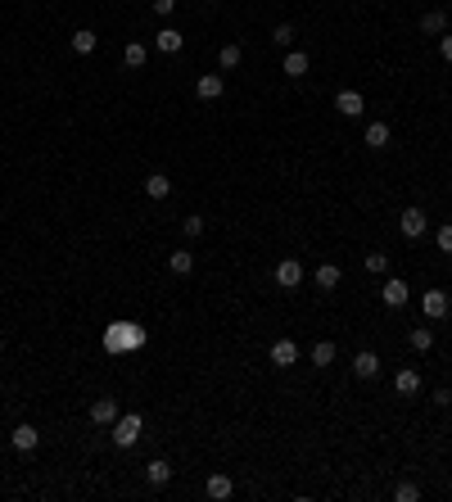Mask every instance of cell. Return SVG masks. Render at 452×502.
<instances>
[{
  "label": "cell",
  "mask_w": 452,
  "mask_h": 502,
  "mask_svg": "<svg viewBox=\"0 0 452 502\" xmlns=\"http://www.w3.org/2000/svg\"><path fill=\"white\" fill-rule=\"evenodd\" d=\"M389 136H394L389 122H366V145L371 150H389Z\"/></svg>",
  "instance_id": "obj_14"
},
{
  "label": "cell",
  "mask_w": 452,
  "mask_h": 502,
  "mask_svg": "<svg viewBox=\"0 0 452 502\" xmlns=\"http://www.w3.org/2000/svg\"><path fill=\"white\" fill-rule=\"evenodd\" d=\"M434 240H439V253H452V222H443V227L434 231Z\"/></svg>",
  "instance_id": "obj_30"
},
{
  "label": "cell",
  "mask_w": 452,
  "mask_h": 502,
  "mask_svg": "<svg viewBox=\"0 0 452 502\" xmlns=\"http://www.w3.org/2000/svg\"><path fill=\"white\" fill-rule=\"evenodd\" d=\"M407 344H411L416 353H430V349H434V330H430V326H411Z\"/></svg>",
  "instance_id": "obj_22"
},
{
  "label": "cell",
  "mask_w": 452,
  "mask_h": 502,
  "mask_svg": "<svg viewBox=\"0 0 452 502\" xmlns=\"http://www.w3.org/2000/svg\"><path fill=\"white\" fill-rule=\"evenodd\" d=\"M118 398H95V403H91V421H95V426H113V421H118Z\"/></svg>",
  "instance_id": "obj_7"
},
{
  "label": "cell",
  "mask_w": 452,
  "mask_h": 502,
  "mask_svg": "<svg viewBox=\"0 0 452 502\" xmlns=\"http://www.w3.org/2000/svg\"><path fill=\"white\" fill-rule=\"evenodd\" d=\"M425 227H430V222H425V213H420V208H407V213L398 218V231L407 236V240H420V236H425Z\"/></svg>",
  "instance_id": "obj_4"
},
{
  "label": "cell",
  "mask_w": 452,
  "mask_h": 502,
  "mask_svg": "<svg viewBox=\"0 0 452 502\" xmlns=\"http://www.w3.org/2000/svg\"><path fill=\"white\" fill-rule=\"evenodd\" d=\"M335 109L344 113V118H362V109H366L362 91H339V95H335Z\"/></svg>",
  "instance_id": "obj_6"
},
{
  "label": "cell",
  "mask_w": 452,
  "mask_h": 502,
  "mask_svg": "<svg viewBox=\"0 0 452 502\" xmlns=\"http://www.w3.org/2000/svg\"><path fill=\"white\" fill-rule=\"evenodd\" d=\"M394 389H398V393H407V398H411V393H420V372L403 367V372L394 376Z\"/></svg>",
  "instance_id": "obj_16"
},
{
  "label": "cell",
  "mask_w": 452,
  "mask_h": 502,
  "mask_svg": "<svg viewBox=\"0 0 452 502\" xmlns=\"http://www.w3.org/2000/svg\"><path fill=\"white\" fill-rule=\"evenodd\" d=\"M380 299H385L389 308H403V304H407V281H403V276H389L385 290H380Z\"/></svg>",
  "instance_id": "obj_9"
},
{
  "label": "cell",
  "mask_w": 452,
  "mask_h": 502,
  "mask_svg": "<svg viewBox=\"0 0 452 502\" xmlns=\"http://www.w3.org/2000/svg\"><path fill=\"white\" fill-rule=\"evenodd\" d=\"M14 448H19V453H32L36 444H41V435H36V426H14Z\"/></svg>",
  "instance_id": "obj_13"
},
{
  "label": "cell",
  "mask_w": 452,
  "mask_h": 502,
  "mask_svg": "<svg viewBox=\"0 0 452 502\" xmlns=\"http://www.w3.org/2000/svg\"><path fill=\"white\" fill-rule=\"evenodd\" d=\"M240 59H245V50H240L236 41H226L222 50H217V64H222V73H231V68H240Z\"/></svg>",
  "instance_id": "obj_19"
},
{
  "label": "cell",
  "mask_w": 452,
  "mask_h": 502,
  "mask_svg": "<svg viewBox=\"0 0 452 502\" xmlns=\"http://www.w3.org/2000/svg\"><path fill=\"white\" fill-rule=\"evenodd\" d=\"M204 489H208V498L222 502V498H231V493H236V484H231V475H208Z\"/></svg>",
  "instance_id": "obj_21"
},
{
  "label": "cell",
  "mask_w": 452,
  "mask_h": 502,
  "mask_svg": "<svg viewBox=\"0 0 452 502\" xmlns=\"http://www.w3.org/2000/svg\"><path fill=\"white\" fill-rule=\"evenodd\" d=\"M145 195H150V199H168V195H172V181H168L163 172H150V176H145Z\"/></svg>",
  "instance_id": "obj_15"
},
{
  "label": "cell",
  "mask_w": 452,
  "mask_h": 502,
  "mask_svg": "<svg viewBox=\"0 0 452 502\" xmlns=\"http://www.w3.org/2000/svg\"><path fill=\"white\" fill-rule=\"evenodd\" d=\"M204 227H208V222L199 218V213H190V218L181 222V231H185V236H190V240H194V236H204Z\"/></svg>",
  "instance_id": "obj_29"
},
{
  "label": "cell",
  "mask_w": 452,
  "mask_h": 502,
  "mask_svg": "<svg viewBox=\"0 0 452 502\" xmlns=\"http://www.w3.org/2000/svg\"><path fill=\"white\" fill-rule=\"evenodd\" d=\"M136 330H113V335H109V349H122V344H136Z\"/></svg>",
  "instance_id": "obj_31"
},
{
  "label": "cell",
  "mask_w": 452,
  "mask_h": 502,
  "mask_svg": "<svg viewBox=\"0 0 452 502\" xmlns=\"http://www.w3.org/2000/svg\"><path fill=\"white\" fill-rule=\"evenodd\" d=\"M267 362L271 367H294V362H299V344H294V339H276L271 353H267Z\"/></svg>",
  "instance_id": "obj_3"
},
{
  "label": "cell",
  "mask_w": 452,
  "mask_h": 502,
  "mask_svg": "<svg viewBox=\"0 0 452 502\" xmlns=\"http://www.w3.org/2000/svg\"><path fill=\"white\" fill-rule=\"evenodd\" d=\"M330 362H335V344L330 339H317L313 344V367H330Z\"/></svg>",
  "instance_id": "obj_25"
},
{
  "label": "cell",
  "mask_w": 452,
  "mask_h": 502,
  "mask_svg": "<svg viewBox=\"0 0 452 502\" xmlns=\"http://www.w3.org/2000/svg\"><path fill=\"white\" fill-rule=\"evenodd\" d=\"M394 498H398V502H416V498H420V489H416L411 480H403L398 489H394Z\"/></svg>",
  "instance_id": "obj_32"
},
{
  "label": "cell",
  "mask_w": 452,
  "mask_h": 502,
  "mask_svg": "<svg viewBox=\"0 0 452 502\" xmlns=\"http://www.w3.org/2000/svg\"><path fill=\"white\" fill-rule=\"evenodd\" d=\"M420 308H425V317H448L452 312V304H448V295H443V290H425Z\"/></svg>",
  "instance_id": "obj_10"
},
{
  "label": "cell",
  "mask_w": 452,
  "mask_h": 502,
  "mask_svg": "<svg viewBox=\"0 0 452 502\" xmlns=\"http://www.w3.org/2000/svg\"><path fill=\"white\" fill-rule=\"evenodd\" d=\"M222 91H226V77L222 73H204L199 82H194V95H199V100H222Z\"/></svg>",
  "instance_id": "obj_5"
},
{
  "label": "cell",
  "mask_w": 452,
  "mask_h": 502,
  "mask_svg": "<svg viewBox=\"0 0 452 502\" xmlns=\"http://www.w3.org/2000/svg\"><path fill=\"white\" fill-rule=\"evenodd\" d=\"M353 376H357V380H376V376H380V358L371 349H362L353 358Z\"/></svg>",
  "instance_id": "obj_8"
},
{
  "label": "cell",
  "mask_w": 452,
  "mask_h": 502,
  "mask_svg": "<svg viewBox=\"0 0 452 502\" xmlns=\"http://www.w3.org/2000/svg\"><path fill=\"white\" fill-rule=\"evenodd\" d=\"M276 285H280V290H299V285H303V262L299 258L276 262Z\"/></svg>",
  "instance_id": "obj_2"
},
{
  "label": "cell",
  "mask_w": 452,
  "mask_h": 502,
  "mask_svg": "<svg viewBox=\"0 0 452 502\" xmlns=\"http://www.w3.org/2000/svg\"><path fill=\"white\" fill-rule=\"evenodd\" d=\"M140 430H145V421H140L136 412H122L118 421H113V444H118V448H136Z\"/></svg>",
  "instance_id": "obj_1"
},
{
  "label": "cell",
  "mask_w": 452,
  "mask_h": 502,
  "mask_svg": "<svg viewBox=\"0 0 452 502\" xmlns=\"http://www.w3.org/2000/svg\"><path fill=\"white\" fill-rule=\"evenodd\" d=\"M420 32H430V36L448 32V14H443V10H430L425 19H420Z\"/></svg>",
  "instance_id": "obj_23"
},
{
  "label": "cell",
  "mask_w": 452,
  "mask_h": 502,
  "mask_svg": "<svg viewBox=\"0 0 452 502\" xmlns=\"http://www.w3.org/2000/svg\"><path fill=\"white\" fill-rule=\"evenodd\" d=\"M0 353H5V344H0Z\"/></svg>",
  "instance_id": "obj_35"
},
{
  "label": "cell",
  "mask_w": 452,
  "mask_h": 502,
  "mask_svg": "<svg viewBox=\"0 0 452 502\" xmlns=\"http://www.w3.org/2000/svg\"><path fill=\"white\" fill-rule=\"evenodd\" d=\"M145 59H150V50H145L140 41H131L127 50H122V64H127V68H145Z\"/></svg>",
  "instance_id": "obj_24"
},
{
  "label": "cell",
  "mask_w": 452,
  "mask_h": 502,
  "mask_svg": "<svg viewBox=\"0 0 452 502\" xmlns=\"http://www.w3.org/2000/svg\"><path fill=\"white\" fill-rule=\"evenodd\" d=\"M185 45V36L177 32V27H163V32H154V50H163V55H177Z\"/></svg>",
  "instance_id": "obj_11"
},
{
  "label": "cell",
  "mask_w": 452,
  "mask_h": 502,
  "mask_svg": "<svg viewBox=\"0 0 452 502\" xmlns=\"http://www.w3.org/2000/svg\"><path fill=\"white\" fill-rule=\"evenodd\" d=\"M172 10H177V0H154V14H163V19H168Z\"/></svg>",
  "instance_id": "obj_33"
},
{
  "label": "cell",
  "mask_w": 452,
  "mask_h": 502,
  "mask_svg": "<svg viewBox=\"0 0 452 502\" xmlns=\"http://www.w3.org/2000/svg\"><path fill=\"white\" fill-rule=\"evenodd\" d=\"M285 77H294V82L308 77V55L303 50H285Z\"/></svg>",
  "instance_id": "obj_17"
},
{
  "label": "cell",
  "mask_w": 452,
  "mask_h": 502,
  "mask_svg": "<svg viewBox=\"0 0 452 502\" xmlns=\"http://www.w3.org/2000/svg\"><path fill=\"white\" fill-rule=\"evenodd\" d=\"M339 281H344V272H339V262H321V267H317V285H321V290H335Z\"/></svg>",
  "instance_id": "obj_20"
},
{
  "label": "cell",
  "mask_w": 452,
  "mask_h": 502,
  "mask_svg": "<svg viewBox=\"0 0 452 502\" xmlns=\"http://www.w3.org/2000/svg\"><path fill=\"white\" fill-rule=\"evenodd\" d=\"M73 50L77 55H91V50H95V32H91V27H77L73 32Z\"/></svg>",
  "instance_id": "obj_26"
},
{
  "label": "cell",
  "mask_w": 452,
  "mask_h": 502,
  "mask_svg": "<svg viewBox=\"0 0 452 502\" xmlns=\"http://www.w3.org/2000/svg\"><path fill=\"white\" fill-rule=\"evenodd\" d=\"M362 262H366V272H376V276H380V272H389V253H366Z\"/></svg>",
  "instance_id": "obj_28"
},
{
  "label": "cell",
  "mask_w": 452,
  "mask_h": 502,
  "mask_svg": "<svg viewBox=\"0 0 452 502\" xmlns=\"http://www.w3.org/2000/svg\"><path fill=\"white\" fill-rule=\"evenodd\" d=\"M168 267H172L177 276H190L194 272V253L190 249H172V253H168Z\"/></svg>",
  "instance_id": "obj_18"
},
{
  "label": "cell",
  "mask_w": 452,
  "mask_h": 502,
  "mask_svg": "<svg viewBox=\"0 0 452 502\" xmlns=\"http://www.w3.org/2000/svg\"><path fill=\"white\" fill-rule=\"evenodd\" d=\"M145 480H150L154 489H163V484L172 480V461H163V457H154L150 466H145Z\"/></svg>",
  "instance_id": "obj_12"
},
{
  "label": "cell",
  "mask_w": 452,
  "mask_h": 502,
  "mask_svg": "<svg viewBox=\"0 0 452 502\" xmlns=\"http://www.w3.org/2000/svg\"><path fill=\"white\" fill-rule=\"evenodd\" d=\"M294 36H299V32H294V23H276V32H271V41H276L280 50H294Z\"/></svg>",
  "instance_id": "obj_27"
},
{
  "label": "cell",
  "mask_w": 452,
  "mask_h": 502,
  "mask_svg": "<svg viewBox=\"0 0 452 502\" xmlns=\"http://www.w3.org/2000/svg\"><path fill=\"white\" fill-rule=\"evenodd\" d=\"M439 50H443V59L452 64V36H439Z\"/></svg>",
  "instance_id": "obj_34"
}]
</instances>
